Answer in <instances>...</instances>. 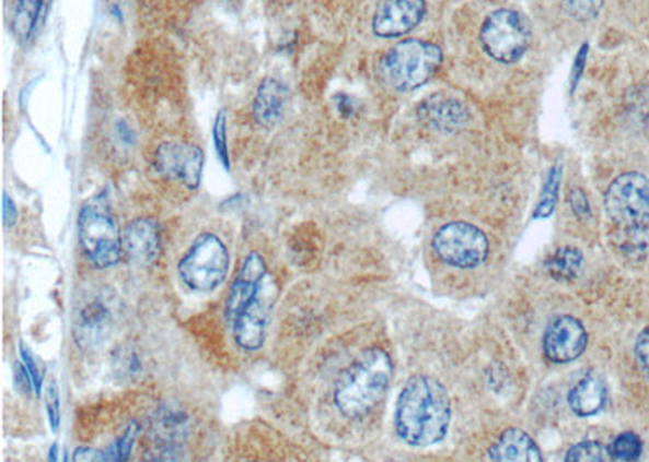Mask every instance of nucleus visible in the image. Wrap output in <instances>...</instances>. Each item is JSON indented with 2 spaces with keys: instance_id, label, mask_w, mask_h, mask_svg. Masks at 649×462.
Returning <instances> with one entry per match:
<instances>
[{
  "instance_id": "obj_1",
  "label": "nucleus",
  "mask_w": 649,
  "mask_h": 462,
  "mask_svg": "<svg viewBox=\"0 0 649 462\" xmlns=\"http://www.w3.org/2000/svg\"><path fill=\"white\" fill-rule=\"evenodd\" d=\"M450 422L452 403L447 388L429 375H413L396 401V435L409 447H432L447 437Z\"/></svg>"
},
{
  "instance_id": "obj_2",
  "label": "nucleus",
  "mask_w": 649,
  "mask_h": 462,
  "mask_svg": "<svg viewBox=\"0 0 649 462\" xmlns=\"http://www.w3.org/2000/svg\"><path fill=\"white\" fill-rule=\"evenodd\" d=\"M393 377V362L380 347L364 351L339 377L335 404L348 418H361L383 400Z\"/></svg>"
},
{
  "instance_id": "obj_3",
  "label": "nucleus",
  "mask_w": 649,
  "mask_h": 462,
  "mask_svg": "<svg viewBox=\"0 0 649 462\" xmlns=\"http://www.w3.org/2000/svg\"><path fill=\"white\" fill-rule=\"evenodd\" d=\"M442 63V51L432 43L406 39L393 46L380 63L383 79L396 92H415L426 85Z\"/></svg>"
},
{
  "instance_id": "obj_4",
  "label": "nucleus",
  "mask_w": 649,
  "mask_h": 462,
  "mask_svg": "<svg viewBox=\"0 0 649 462\" xmlns=\"http://www.w3.org/2000/svg\"><path fill=\"white\" fill-rule=\"evenodd\" d=\"M79 236L86 260L96 268H111L120 260L123 237L104 196L90 199L79 214Z\"/></svg>"
},
{
  "instance_id": "obj_5",
  "label": "nucleus",
  "mask_w": 649,
  "mask_h": 462,
  "mask_svg": "<svg viewBox=\"0 0 649 462\" xmlns=\"http://www.w3.org/2000/svg\"><path fill=\"white\" fill-rule=\"evenodd\" d=\"M181 280L197 293H211L227 280L230 253L220 237L204 233L194 240L186 256L179 261Z\"/></svg>"
},
{
  "instance_id": "obj_6",
  "label": "nucleus",
  "mask_w": 649,
  "mask_h": 462,
  "mask_svg": "<svg viewBox=\"0 0 649 462\" xmlns=\"http://www.w3.org/2000/svg\"><path fill=\"white\" fill-rule=\"evenodd\" d=\"M531 39L530 22L517 10H496L484 20L480 28L484 51L497 62H518L530 49Z\"/></svg>"
},
{
  "instance_id": "obj_7",
  "label": "nucleus",
  "mask_w": 649,
  "mask_h": 462,
  "mask_svg": "<svg viewBox=\"0 0 649 462\" xmlns=\"http://www.w3.org/2000/svg\"><path fill=\"white\" fill-rule=\"evenodd\" d=\"M609 217L625 230H641L649 224V179L640 173L618 176L605 192Z\"/></svg>"
},
{
  "instance_id": "obj_8",
  "label": "nucleus",
  "mask_w": 649,
  "mask_h": 462,
  "mask_svg": "<svg viewBox=\"0 0 649 462\" xmlns=\"http://www.w3.org/2000/svg\"><path fill=\"white\" fill-rule=\"evenodd\" d=\"M432 246L440 260L462 270L480 266L489 256L486 234L479 227L462 221L440 227Z\"/></svg>"
},
{
  "instance_id": "obj_9",
  "label": "nucleus",
  "mask_w": 649,
  "mask_h": 462,
  "mask_svg": "<svg viewBox=\"0 0 649 462\" xmlns=\"http://www.w3.org/2000/svg\"><path fill=\"white\" fill-rule=\"evenodd\" d=\"M277 296V284L271 274H268L257 296L235 315L234 320L231 321L232 333L241 350L252 353L264 346L268 321H270Z\"/></svg>"
},
{
  "instance_id": "obj_10",
  "label": "nucleus",
  "mask_w": 649,
  "mask_h": 462,
  "mask_svg": "<svg viewBox=\"0 0 649 462\" xmlns=\"http://www.w3.org/2000/svg\"><path fill=\"white\" fill-rule=\"evenodd\" d=\"M204 163V152L190 143L166 142L154 153L157 173L190 190L200 186Z\"/></svg>"
},
{
  "instance_id": "obj_11",
  "label": "nucleus",
  "mask_w": 649,
  "mask_h": 462,
  "mask_svg": "<svg viewBox=\"0 0 649 462\" xmlns=\"http://www.w3.org/2000/svg\"><path fill=\"white\" fill-rule=\"evenodd\" d=\"M588 347V333L580 320L561 315L551 321L544 334V354L554 364L580 359Z\"/></svg>"
},
{
  "instance_id": "obj_12",
  "label": "nucleus",
  "mask_w": 649,
  "mask_h": 462,
  "mask_svg": "<svg viewBox=\"0 0 649 462\" xmlns=\"http://www.w3.org/2000/svg\"><path fill=\"white\" fill-rule=\"evenodd\" d=\"M424 15V0H382L373 15V33L380 38H399L413 32Z\"/></svg>"
},
{
  "instance_id": "obj_13",
  "label": "nucleus",
  "mask_w": 649,
  "mask_h": 462,
  "mask_svg": "<svg viewBox=\"0 0 649 462\" xmlns=\"http://www.w3.org/2000/svg\"><path fill=\"white\" fill-rule=\"evenodd\" d=\"M268 274L270 273H268L267 263L260 253L252 252L251 256L245 257L228 296V320H234L235 315L257 296Z\"/></svg>"
},
{
  "instance_id": "obj_14",
  "label": "nucleus",
  "mask_w": 649,
  "mask_h": 462,
  "mask_svg": "<svg viewBox=\"0 0 649 462\" xmlns=\"http://www.w3.org/2000/svg\"><path fill=\"white\" fill-rule=\"evenodd\" d=\"M127 257L139 266H150L160 258L161 230L157 221L140 217L127 226L123 237Z\"/></svg>"
},
{
  "instance_id": "obj_15",
  "label": "nucleus",
  "mask_w": 649,
  "mask_h": 462,
  "mask_svg": "<svg viewBox=\"0 0 649 462\" xmlns=\"http://www.w3.org/2000/svg\"><path fill=\"white\" fill-rule=\"evenodd\" d=\"M420 120L439 132H455L470 120V112L462 103L449 96L436 95L420 104Z\"/></svg>"
},
{
  "instance_id": "obj_16",
  "label": "nucleus",
  "mask_w": 649,
  "mask_h": 462,
  "mask_svg": "<svg viewBox=\"0 0 649 462\" xmlns=\"http://www.w3.org/2000/svg\"><path fill=\"white\" fill-rule=\"evenodd\" d=\"M288 104V88L277 79H265L255 93L254 112L255 122L264 129H275L281 122Z\"/></svg>"
},
{
  "instance_id": "obj_17",
  "label": "nucleus",
  "mask_w": 649,
  "mask_h": 462,
  "mask_svg": "<svg viewBox=\"0 0 649 462\" xmlns=\"http://www.w3.org/2000/svg\"><path fill=\"white\" fill-rule=\"evenodd\" d=\"M111 327H113V315L109 307L100 299H94L80 308L77 315V343L83 347L97 346L106 340Z\"/></svg>"
},
{
  "instance_id": "obj_18",
  "label": "nucleus",
  "mask_w": 649,
  "mask_h": 462,
  "mask_svg": "<svg viewBox=\"0 0 649 462\" xmlns=\"http://www.w3.org/2000/svg\"><path fill=\"white\" fill-rule=\"evenodd\" d=\"M489 460L496 462H543V453L533 438L520 428H507L489 448Z\"/></svg>"
},
{
  "instance_id": "obj_19",
  "label": "nucleus",
  "mask_w": 649,
  "mask_h": 462,
  "mask_svg": "<svg viewBox=\"0 0 649 462\" xmlns=\"http://www.w3.org/2000/svg\"><path fill=\"white\" fill-rule=\"evenodd\" d=\"M607 403V387L598 375L581 378L568 394V406L578 417H591L600 414Z\"/></svg>"
},
{
  "instance_id": "obj_20",
  "label": "nucleus",
  "mask_w": 649,
  "mask_h": 462,
  "mask_svg": "<svg viewBox=\"0 0 649 462\" xmlns=\"http://www.w3.org/2000/svg\"><path fill=\"white\" fill-rule=\"evenodd\" d=\"M46 0H13L12 32L19 42L26 43L38 28Z\"/></svg>"
},
{
  "instance_id": "obj_21",
  "label": "nucleus",
  "mask_w": 649,
  "mask_h": 462,
  "mask_svg": "<svg viewBox=\"0 0 649 462\" xmlns=\"http://www.w3.org/2000/svg\"><path fill=\"white\" fill-rule=\"evenodd\" d=\"M583 263L584 258L580 250L570 246L561 247L547 261V270H549L554 280L567 283V281H573L580 276Z\"/></svg>"
},
{
  "instance_id": "obj_22",
  "label": "nucleus",
  "mask_w": 649,
  "mask_h": 462,
  "mask_svg": "<svg viewBox=\"0 0 649 462\" xmlns=\"http://www.w3.org/2000/svg\"><path fill=\"white\" fill-rule=\"evenodd\" d=\"M561 176H564V169H561L560 164L551 167L543 192H541L540 203H537L536 211H534V220H547V217L553 216L557 205Z\"/></svg>"
},
{
  "instance_id": "obj_23",
  "label": "nucleus",
  "mask_w": 649,
  "mask_h": 462,
  "mask_svg": "<svg viewBox=\"0 0 649 462\" xmlns=\"http://www.w3.org/2000/svg\"><path fill=\"white\" fill-rule=\"evenodd\" d=\"M609 453L614 461L640 460L641 453H644V441L634 431H624L612 441Z\"/></svg>"
},
{
  "instance_id": "obj_24",
  "label": "nucleus",
  "mask_w": 649,
  "mask_h": 462,
  "mask_svg": "<svg viewBox=\"0 0 649 462\" xmlns=\"http://www.w3.org/2000/svg\"><path fill=\"white\" fill-rule=\"evenodd\" d=\"M567 462H604L612 461L609 448L601 445L600 441H581V443L575 445L568 450Z\"/></svg>"
},
{
  "instance_id": "obj_25",
  "label": "nucleus",
  "mask_w": 649,
  "mask_h": 462,
  "mask_svg": "<svg viewBox=\"0 0 649 462\" xmlns=\"http://www.w3.org/2000/svg\"><path fill=\"white\" fill-rule=\"evenodd\" d=\"M603 5L604 0H561V7L567 15L578 22H590V20L596 19L603 10Z\"/></svg>"
},
{
  "instance_id": "obj_26",
  "label": "nucleus",
  "mask_w": 649,
  "mask_h": 462,
  "mask_svg": "<svg viewBox=\"0 0 649 462\" xmlns=\"http://www.w3.org/2000/svg\"><path fill=\"white\" fill-rule=\"evenodd\" d=\"M137 435H139V427H137V424H130L126 434L104 453V461H126L130 457V453H132Z\"/></svg>"
},
{
  "instance_id": "obj_27",
  "label": "nucleus",
  "mask_w": 649,
  "mask_h": 462,
  "mask_svg": "<svg viewBox=\"0 0 649 462\" xmlns=\"http://www.w3.org/2000/svg\"><path fill=\"white\" fill-rule=\"evenodd\" d=\"M213 140L215 146H217L218 157H220L223 166L230 170V150H228V135H227V114H218L217 120H215L213 127Z\"/></svg>"
},
{
  "instance_id": "obj_28",
  "label": "nucleus",
  "mask_w": 649,
  "mask_h": 462,
  "mask_svg": "<svg viewBox=\"0 0 649 462\" xmlns=\"http://www.w3.org/2000/svg\"><path fill=\"white\" fill-rule=\"evenodd\" d=\"M46 410L49 415V424L54 431L59 430L60 425V400L56 383L50 381L46 388Z\"/></svg>"
},
{
  "instance_id": "obj_29",
  "label": "nucleus",
  "mask_w": 649,
  "mask_h": 462,
  "mask_svg": "<svg viewBox=\"0 0 649 462\" xmlns=\"http://www.w3.org/2000/svg\"><path fill=\"white\" fill-rule=\"evenodd\" d=\"M20 357H22L23 364H25L26 370L30 371L32 375L33 384H35V393H42L43 388V370L39 368L38 360L36 357L33 356L32 351L25 346V344L20 343Z\"/></svg>"
},
{
  "instance_id": "obj_30",
  "label": "nucleus",
  "mask_w": 649,
  "mask_h": 462,
  "mask_svg": "<svg viewBox=\"0 0 649 462\" xmlns=\"http://www.w3.org/2000/svg\"><path fill=\"white\" fill-rule=\"evenodd\" d=\"M568 203H570L573 213L580 217L581 221L590 220L591 217V205L588 200L587 193L581 189H573L568 196Z\"/></svg>"
},
{
  "instance_id": "obj_31",
  "label": "nucleus",
  "mask_w": 649,
  "mask_h": 462,
  "mask_svg": "<svg viewBox=\"0 0 649 462\" xmlns=\"http://www.w3.org/2000/svg\"><path fill=\"white\" fill-rule=\"evenodd\" d=\"M635 356H637L638 365L649 381V328L641 331L638 336L637 344H635Z\"/></svg>"
},
{
  "instance_id": "obj_32",
  "label": "nucleus",
  "mask_w": 649,
  "mask_h": 462,
  "mask_svg": "<svg viewBox=\"0 0 649 462\" xmlns=\"http://www.w3.org/2000/svg\"><path fill=\"white\" fill-rule=\"evenodd\" d=\"M13 374H15V384L23 394L32 393V390H35V384H33L32 375L30 371L26 370L25 364L23 362H15L13 365Z\"/></svg>"
},
{
  "instance_id": "obj_33",
  "label": "nucleus",
  "mask_w": 649,
  "mask_h": 462,
  "mask_svg": "<svg viewBox=\"0 0 649 462\" xmlns=\"http://www.w3.org/2000/svg\"><path fill=\"white\" fill-rule=\"evenodd\" d=\"M2 216H3V224H5L7 227L13 226V224H15V221H16L15 203H13V200L10 199V197L7 196V193H3V199H2Z\"/></svg>"
},
{
  "instance_id": "obj_34",
  "label": "nucleus",
  "mask_w": 649,
  "mask_h": 462,
  "mask_svg": "<svg viewBox=\"0 0 649 462\" xmlns=\"http://www.w3.org/2000/svg\"><path fill=\"white\" fill-rule=\"evenodd\" d=\"M588 45H584L583 48L580 49L578 52L577 59H575V67H573V86L577 85L578 80H580L581 72L584 69V62H587L588 56Z\"/></svg>"
},
{
  "instance_id": "obj_35",
  "label": "nucleus",
  "mask_w": 649,
  "mask_h": 462,
  "mask_svg": "<svg viewBox=\"0 0 649 462\" xmlns=\"http://www.w3.org/2000/svg\"><path fill=\"white\" fill-rule=\"evenodd\" d=\"M73 461H104V454L97 453L92 448H79Z\"/></svg>"
},
{
  "instance_id": "obj_36",
  "label": "nucleus",
  "mask_w": 649,
  "mask_h": 462,
  "mask_svg": "<svg viewBox=\"0 0 649 462\" xmlns=\"http://www.w3.org/2000/svg\"><path fill=\"white\" fill-rule=\"evenodd\" d=\"M50 461H57V445H54L53 448H50V457H49Z\"/></svg>"
}]
</instances>
